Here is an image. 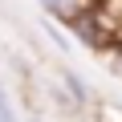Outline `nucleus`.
Here are the masks:
<instances>
[{"label":"nucleus","instance_id":"7ed1b4c3","mask_svg":"<svg viewBox=\"0 0 122 122\" xmlns=\"http://www.w3.org/2000/svg\"><path fill=\"white\" fill-rule=\"evenodd\" d=\"M61 86L69 90V98H73V102H86V98H90V90L81 86V77H77L73 69H61Z\"/></svg>","mask_w":122,"mask_h":122},{"label":"nucleus","instance_id":"f03ea898","mask_svg":"<svg viewBox=\"0 0 122 122\" xmlns=\"http://www.w3.org/2000/svg\"><path fill=\"white\" fill-rule=\"evenodd\" d=\"M69 29H73V37H81L90 49H106V41H110V33L98 25V16H94V12H86V16H81V20H73Z\"/></svg>","mask_w":122,"mask_h":122},{"label":"nucleus","instance_id":"39448f33","mask_svg":"<svg viewBox=\"0 0 122 122\" xmlns=\"http://www.w3.org/2000/svg\"><path fill=\"white\" fill-rule=\"evenodd\" d=\"M49 37H53V41H57V49H73V45H69V37H65V33H57V29H53V25H49Z\"/></svg>","mask_w":122,"mask_h":122},{"label":"nucleus","instance_id":"f257e3e1","mask_svg":"<svg viewBox=\"0 0 122 122\" xmlns=\"http://www.w3.org/2000/svg\"><path fill=\"white\" fill-rule=\"evenodd\" d=\"M37 4H41L53 20H61V25H73V20H81L86 12H94V0H37Z\"/></svg>","mask_w":122,"mask_h":122},{"label":"nucleus","instance_id":"20e7f679","mask_svg":"<svg viewBox=\"0 0 122 122\" xmlns=\"http://www.w3.org/2000/svg\"><path fill=\"white\" fill-rule=\"evenodd\" d=\"M0 122H16V114H12V102H8V94L0 90Z\"/></svg>","mask_w":122,"mask_h":122}]
</instances>
